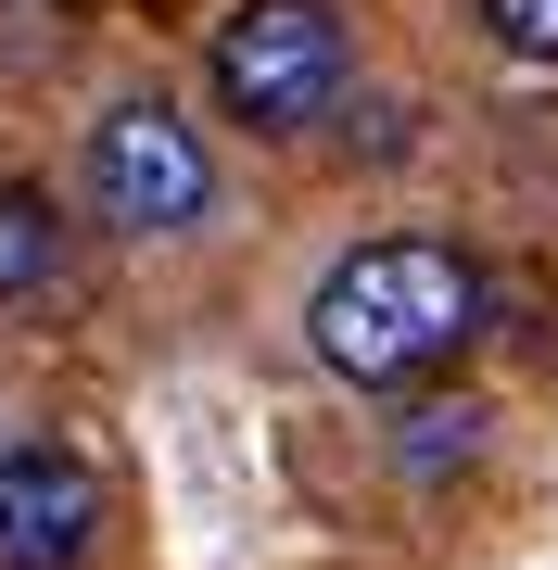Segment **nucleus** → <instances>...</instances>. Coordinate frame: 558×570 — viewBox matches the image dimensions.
<instances>
[{
    "label": "nucleus",
    "instance_id": "1",
    "mask_svg": "<svg viewBox=\"0 0 558 570\" xmlns=\"http://www.w3.org/2000/svg\"><path fill=\"white\" fill-rule=\"evenodd\" d=\"M470 330H482V266L457 254V242H419V228L355 242L331 279L305 292V343H317V367L355 381V393H393V381L457 367Z\"/></svg>",
    "mask_w": 558,
    "mask_h": 570
},
{
    "label": "nucleus",
    "instance_id": "2",
    "mask_svg": "<svg viewBox=\"0 0 558 570\" xmlns=\"http://www.w3.org/2000/svg\"><path fill=\"white\" fill-rule=\"evenodd\" d=\"M204 89L228 127H254V140H305L317 115L355 89V39L331 0H228L216 51H204Z\"/></svg>",
    "mask_w": 558,
    "mask_h": 570
},
{
    "label": "nucleus",
    "instance_id": "3",
    "mask_svg": "<svg viewBox=\"0 0 558 570\" xmlns=\"http://www.w3.org/2000/svg\"><path fill=\"white\" fill-rule=\"evenodd\" d=\"M77 178H89V216H102L115 242H190V228L216 216V153H204V127H190L166 89H127V102L89 115Z\"/></svg>",
    "mask_w": 558,
    "mask_h": 570
},
{
    "label": "nucleus",
    "instance_id": "4",
    "mask_svg": "<svg viewBox=\"0 0 558 570\" xmlns=\"http://www.w3.org/2000/svg\"><path fill=\"white\" fill-rule=\"evenodd\" d=\"M102 532V482L77 444H0V570H77Z\"/></svg>",
    "mask_w": 558,
    "mask_h": 570
},
{
    "label": "nucleus",
    "instance_id": "5",
    "mask_svg": "<svg viewBox=\"0 0 558 570\" xmlns=\"http://www.w3.org/2000/svg\"><path fill=\"white\" fill-rule=\"evenodd\" d=\"M51 279H63V216H51V190H39V178H0V317L39 305Z\"/></svg>",
    "mask_w": 558,
    "mask_h": 570
},
{
    "label": "nucleus",
    "instance_id": "6",
    "mask_svg": "<svg viewBox=\"0 0 558 570\" xmlns=\"http://www.w3.org/2000/svg\"><path fill=\"white\" fill-rule=\"evenodd\" d=\"M470 13L508 63H558V0H470Z\"/></svg>",
    "mask_w": 558,
    "mask_h": 570
},
{
    "label": "nucleus",
    "instance_id": "7",
    "mask_svg": "<svg viewBox=\"0 0 558 570\" xmlns=\"http://www.w3.org/2000/svg\"><path fill=\"white\" fill-rule=\"evenodd\" d=\"M470 444H482V406H419V431H407V469L432 482V469H444V456H470Z\"/></svg>",
    "mask_w": 558,
    "mask_h": 570
},
{
    "label": "nucleus",
    "instance_id": "8",
    "mask_svg": "<svg viewBox=\"0 0 558 570\" xmlns=\"http://www.w3.org/2000/svg\"><path fill=\"white\" fill-rule=\"evenodd\" d=\"M51 13H77V0H51Z\"/></svg>",
    "mask_w": 558,
    "mask_h": 570
}]
</instances>
